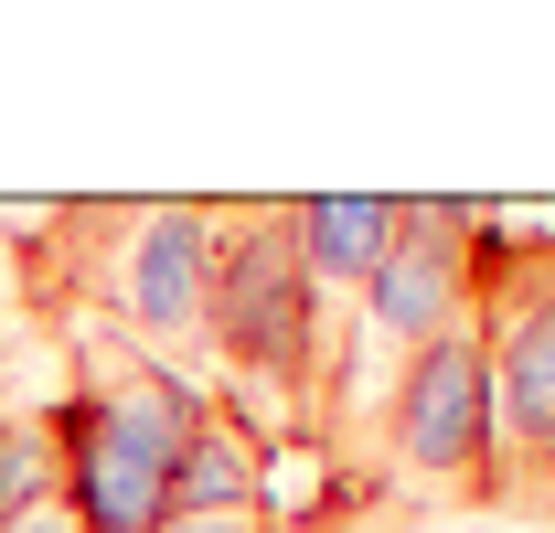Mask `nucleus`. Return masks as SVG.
<instances>
[{"label": "nucleus", "instance_id": "nucleus-8", "mask_svg": "<svg viewBox=\"0 0 555 533\" xmlns=\"http://www.w3.org/2000/svg\"><path fill=\"white\" fill-rule=\"evenodd\" d=\"M160 533H268V512H171Z\"/></svg>", "mask_w": 555, "mask_h": 533}, {"label": "nucleus", "instance_id": "nucleus-9", "mask_svg": "<svg viewBox=\"0 0 555 533\" xmlns=\"http://www.w3.org/2000/svg\"><path fill=\"white\" fill-rule=\"evenodd\" d=\"M0 533H75V512H65V502H33V512H11Z\"/></svg>", "mask_w": 555, "mask_h": 533}, {"label": "nucleus", "instance_id": "nucleus-1", "mask_svg": "<svg viewBox=\"0 0 555 533\" xmlns=\"http://www.w3.org/2000/svg\"><path fill=\"white\" fill-rule=\"evenodd\" d=\"M470 321L491 341V502L555 512V246H481Z\"/></svg>", "mask_w": 555, "mask_h": 533}, {"label": "nucleus", "instance_id": "nucleus-4", "mask_svg": "<svg viewBox=\"0 0 555 533\" xmlns=\"http://www.w3.org/2000/svg\"><path fill=\"white\" fill-rule=\"evenodd\" d=\"M481 235H491V203H460V193L406 203V193H396V246H385V266L363 277V321H374V341L427 352V341L470 332Z\"/></svg>", "mask_w": 555, "mask_h": 533}, {"label": "nucleus", "instance_id": "nucleus-5", "mask_svg": "<svg viewBox=\"0 0 555 533\" xmlns=\"http://www.w3.org/2000/svg\"><path fill=\"white\" fill-rule=\"evenodd\" d=\"M107 299L139 332V352H204V299H214V203H129L107 213Z\"/></svg>", "mask_w": 555, "mask_h": 533}, {"label": "nucleus", "instance_id": "nucleus-2", "mask_svg": "<svg viewBox=\"0 0 555 533\" xmlns=\"http://www.w3.org/2000/svg\"><path fill=\"white\" fill-rule=\"evenodd\" d=\"M204 352L235 363L257 395L299 405L321 363V288L288 246V203L257 213H214V299H204Z\"/></svg>", "mask_w": 555, "mask_h": 533}, {"label": "nucleus", "instance_id": "nucleus-3", "mask_svg": "<svg viewBox=\"0 0 555 533\" xmlns=\"http://www.w3.org/2000/svg\"><path fill=\"white\" fill-rule=\"evenodd\" d=\"M385 459H396V480L438 491V502H491V341H481V321L396 363Z\"/></svg>", "mask_w": 555, "mask_h": 533}, {"label": "nucleus", "instance_id": "nucleus-6", "mask_svg": "<svg viewBox=\"0 0 555 533\" xmlns=\"http://www.w3.org/2000/svg\"><path fill=\"white\" fill-rule=\"evenodd\" d=\"M288 246L310 266V288H363L396 246V193H310L288 203Z\"/></svg>", "mask_w": 555, "mask_h": 533}, {"label": "nucleus", "instance_id": "nucleus-7", "mask_svg": "<svg viewBox=\"0 0 555 533\" xmlns=\"http://www.w3.org/2000/svg\"><path fill=\"white\" fill-rule=\"evenodd\" d=\"M171 512H268V459L246 448L235 416H204L171 459Z\"/></svg>", "mask_w": 555, "mask_h": 533}, {"label": "nucleus", "instance_id": "nucleus-10", "mask_svg": "<svg viewBox=\"0 0 555 533\" xmlns=\"http://www.w3.org/2000/svg\"><path fill=\"white\" fill-rule=\"evenodd\" d=\"M427 533H502V523H470V512H460V523H427Z\"/></svg>", "mask_w": 555, "mask_h": 533}]
</instances>
